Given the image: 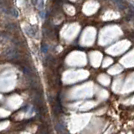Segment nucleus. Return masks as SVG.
Wrapping results in <instances>:
<instances>
[{"instance_id": "1", "label": "nucleus", "mask_w": 134, "mask_h": 134, "mask_svg": "<svg viewBox=\"0 0 134 134\" xmlns=\"http://www.w3.org/2000/svg\"><path fill=\"white\" fill-rule=\"evenodd\" d=\"M115 3V4L117 5L120 9H124L125 8V3L122 0H112Z\"/></svg>"}, {"instance_id": "2", "label": "nucleus", "mask_w": 134, "mask_h": 134, "mask_svg": "<svg viewBox=\"0 0 134 134\" xmlns=\"http://www.w3.org/2000/svg\"><path fill=\"white\" fill-rule=\"evenodd\" d=\"M27 34H28L30 35V36H34V34H35L34 29L32 27H29V30H28V32H27Z\"/></svg>"}, {"instance_id": "3", "label": "nucleus", "mask_w": 134, "mask_h": 134, "mask_svg": "<svg viewBox=\"0 0 134 134\" xmlns=\"http://www.w3.org/2000/svg\"><path fill=\"white\" fill-rule=\"evenodd\" d=\"M41 50H42V52L43 53H46L47 50H48V47H47L46 45H42Z\"/></svg>"}, {"instance_id": "4", "label": "nucleus", "mask_w": 134, "mask_h": 134, "mask_svg": "<svg viewBox=\"0 0 134 134\" xmlns=\"http://www.w3.org/2000/svg\"><path fill=\"white\" fill-rule=\"evenodd\" d=\"M131 8L134 10V5H131Z\"/></svg>"}]
</instances>
